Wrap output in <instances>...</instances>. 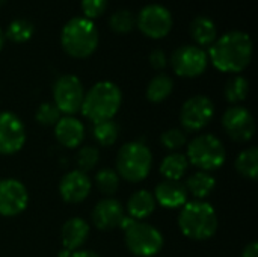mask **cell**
<instances>
[{
	"instance_id": "obj_14",
	"label": "cell",
	"mask_w": 258,
	"mask_h": 257,
	"mask_svg": "<svg viewBox=\"0 0 258 257\" xmlns=\"http://www.w3.org/2000/svg\"><path fill=\"white\" fill-rule=\"evenodd\" d=\"M29 203V192L26 186L17 179L0 180V215L17 217Z\"/></svg>"
},
{
	"instance_id": "obj_11",
	"label": "cell",
	"mask_w": 258,
	"mask_h": 257,
	"mask_svg": "<svg viewBox=\"0 0 258 257\" xmlns=\"http://www.w3.org/2000/svg\"><path fill=\"white\" fill-rule=\"evenodd\" d=\"M215 114L213 101L206 95H194L181 106L180 123L187 132H198L204 129Z\"/></svg>"
},
{
	"instance_id": "obj_21",
	"label": "cell",
	"mask_w": 258,
	"mask_h": 257,
	"mask_svg": "<svg viewBox=\"0 0 258 257\" xmlns=\"http://www.w3.org/2000/svg\"><path fill=\"white\" fill-rule=\"evenodd\" d=\"M216 35H218V29L210 17L198 15L190 23V36L198 44V47L212 45L216 41Z\"/></svg>"
},
{
	"instance_id": "obj_6",
	"label": "cell",
	"mask_w": 258,
	"mask_h": 257,
	"mask_svg": "<svg viewBox=\"0 0 258 257\" xmlns=\"http://www.w3.org/2000/svg\"><path fill=\"white\" fill-rule=\"evenodd\" d=\"M153 164V156L150 148L139 142L132 141L124 144L116 155V173L119 179L130 183H138L147 179Z\"/></svg>"
},
{
	"instance_id": "obj_17",
	"label": "cell",
	"mask_w": 258,
	"mask_h": 257,
	"mask_svg": "<svg viewBox=\"0 0 258 257\" xmlns=\"http://www.w3.org/2000/svg\"><path fill=\"white\" fill-rule=\"evenodd\" d=\"M154 200L157 204L166 209H178L187 203V191L180 180H163L156 186Z\"/></svg>"
},
{
	"instance_id": "obj_28",
	"label": "cell",
	"mask_w": 258,
	"mask_h": 257,
	"mask_svg": "<svg viewBox=\"0 0 258 257\" xmlns=\"http://www.w3.org/2000/svg\"><path fill=\"white\" fill-rule=\"evenodd\" d=\"M33 30H35V27H33L30 20H27V18H15L8 24L5 35L12 42H26L27 39L32 38Z\"/></svg>"
},
{
	"instance_id": "obj_1",
	"label": "cell",
	"mask_w": 258,
	"mask_h": 257,
	"mask_svg": "<svg viewBox=\"0 0 258 257\" xmlns=\"http://www.w3.org/2000/svg\"><path fill=\"white\" fill-rule=\"evenodd\" d=\"M210 61L222 73L243 71L252 58V41L242 30H231L210 45Z\"/></svg>"
},
{
	"instance_id": "obj_7",
	"label": "cell",
	"mask_w": 258,
	"mask_h": 257,
	"mask_svg": "<svg viewBox=\"0 0 258 257\" xmlns=\"http://www.w3.org/2000/svg\"><path fill=\"white\" fill-rule=\"evenodd\" d=\"M189 164L197 167L200 171H216L225 162L227 153L222 141L215 135L206 133L194 138L187 145L186 155Z\"/></svg>"
},
{
	"instance_id": "obj_9",
	"label": "cell",
	"mask_w": 258,
	"mask_h": 257,
	"mask_svg": "<svg viewBox=\"0 0 258 257\" xmlns=\"http://www.w3.org/2000/svg\"><path fill=\"white\" fill-rule=\"evenodd\" d=\"M136 24L145 36L159 39L171 32L174 20L168 8H165L163 5L153 3L141 9L136 17Z\"/></svg>"
},
{
	"instance_id": "obj_20",
	"label": "cell",
	"mask_w": 258,
	"mask_h": 257,
	"mask_svg": "<svg viewBox=\"0 0 258 257\" xmlns=\"http://www.w3.org/2000/svg\"><path fill=\"white\" fill-rule=\"evenodd\" d=\"M156 206H157V203L154 200V195L147 189H141V191H136L135 194H132V197L128 198L127 212H128L130 218L141 221V220L148 218L154 212Z\"/></svg>"
},
{
	"instance_id": "obj_10",
	"label": "cell",
	"mask_w": 258,
	"mask_h": 257,
	"mask_svg": "<svg viewBox=\"0 0 258 257\" xmlns=\"http://www.w3.org/2000/svg\"><path fill=\"white\" fill-rule=\"evenodd\" d=\"M171 65L181 77H197L206 71L209 55L198 45H181L172 53Z\"/></svg>"
},
{
	"instance_id": "obj_22",
	"label": "cell",
	"mask_w": 258,
	"mask_h": 257,
	"mask_svg": "<svg viewBox=\"0 0 258 257\" xmlns=\"http://www.w3.org/2000/svg\"><path fill=\"white\" fill-rule=\"evenodd\" d=\"M184 186H186L187 194H190L197 200H204L206 197H209L213 192V189L216 186V180L210 173L197 171L187 177Z\"/></svg>"
},
{
	"instance_id": "obj_4",
	"label": "cell",
	"mask_w": 258,
	"mask_h": 257,
	"mask_svg": "<svg viewBox=\"0 0 258 257\" xmlns=\"http://www.w3.org/2000/svg\"><path fill=\"white\" fill-rule=\"evenodd\" d=\"M98 30L92 20L85 17L71 18L60 32V44L63 50L77 59L91 56L98 47Z\"/></svg>"
},
{
	"instance_id": "obj_5",
	"label": "cell",
	"mask_w": 258,
	"mask_h": 257,
	"mask_svg": "<svg viewBox=\"0 0 258 257\" xmlns=\"http://www.w3.org/2000/svg\"><path fill=\"white\" fill-rule=\"evenodd\" d=\"M127 250L138 257L156 256L163 247L162 233L151 224L125 217L121 223Z\"/></svg>"
},
{
	"instance_id": "obj_18",
	"label": "cell",
	"mask_w": 258,
	"mask_h": 257,
	"mask_svg": "<svg viewBox=\"0 0 258 257\" xmlns=\"http://www.w3.org/2000/svg\"><path fill=\"white\" fill-rule=\"evenodd\" d=\"M54 136L60 145L76 148L85 139V126L74 117H60L54 126Z\"/></svg>"
},
{
	"instance_id": "obj_23",
	"label": "cell",
	"mask_w": 258,
	"mask_h": 257,
	"mask_svg": "<svg viewBox=\"0 0 258 257\" xmlns=\"http://www.w3.org/2000/svg\"><path fill=\"white\" fill-rule=\"evenodd\" d=\"M189 168V161L183 153H171L160 164V174L165 180H180Z\"/></svg>"
},
{
	"instance_id": "obj_35",
	"label": "cell",
	"mask_w": 258,
	"mask_h": 257,
	"mask_svg": "<svg viewBox=\"0 0 258 257\" xmlns=\"http://www.w3.org/2000/svg\"><path fill=\"white\" fill-rule=\"evenodd\" d=\"M150 64H151V67L156 68V70L165 68V67L168 65V58H166L165 52L160 50V48L153 50V52L150 53Z\"/></svg>"
},
{
	"instance_id": "obj_27",
	"label": "cell",
	"mask_w": 258,
	"mask_h": 257,
	"mask_svg": "<svg viewBox=\"0 0 258 257\" xmlns=\"http://www.w3.org/2000/svg\"><path fill=\"white\" fill-rule=\"evenodd\" d=\"M225 98L233 103L234 106L243 100H246L248 94H249V82L246 77L243 76H234L231 79H228V82L225 83V89H224Z\"/></svg>"
},
{
	"instance_id": "obj_36",
	"label": "cell",
	"mask_w": 258,
	"mask_h": 257,
	"mask_svg": "<svg viewBox=\"0 0 258 257\" xmlns=\"http://www.w3.org/2000/svg\"><path fill=\"white\" fill-rule=\"evenodd\" d=\"M242 257H258V245L257 242H251L249 245L245 247Z\"/></svg>"
},
{
	"instance_id": "obj_12",
	"label": "cell",
	"mask_w": 258,
	"mask_h": 257,
	"mask_svg": "<svg viewBox=\"0 0 258 257\" xmlns=\"http://www.w3.org/2000/svg\"><path fill=\"white\" fill-rule=\"evenodd\" d=\"M222 126L227 135L236 142H248L255 133V120L243 106H231L222 117Z\"/></svg>"
},
{
	"instance_id": "obj_30",
	"label": "cell",
	"mask_w": 258,
	"mask_h": 257,
	"mask_svg": "<svg viewBox=\"0 0 258 257\" xmlns=\"http://www.w3.org/2000/svg\"><path fill=\"white\" fill-rule=\"evenodd\" d=\"M109 24L116 33H128L136 26V17L128 9H118L116 12L112 14Z\"/></svg>"
},
{
	"instance_id": "obj_15",
	"label": "cell",
	"mask_w": 258,
	"mask_h": 257,
	"mask_svg": "<svg viewBox=\"0 0 258 257\" xmlns=\"http://www.w3.org/2000/svg\"><path fill=\"white\" fill-rule=\"evenodd\" d=\"M91 218H92L94 226L98 230L107 232V230L121 227V223L125 218V212H124L122 204L118 200L107 197L95 204V208L92 209Z\"/></svg>"
},
{
	"instance_id": "obj_8",
	"label": "cell",
	"mask_w": 258,
	"mask_h": 257,
	"mask_svg": "<svg viewBox=\"0 0 258 257\" xmlns=\"http://www.w3.org/2000/svg\"><path fill=\"white\" fill-rule=\"evenodd\" d=\"M85 97V89L80 79L74 74L60 76L53 85V100L54 106L60 114L73 117L80 111Z\"/></svg>"
},
{
	"instance_id": "obj_24",
	"label": "cell",
	"mask_w": 258,
	"mask_h": 257,
	"mask_svg": "<svg viewBox=\"0 0 258 257\" xmlns=\"http://www.w3.org/2000/svg\"><path fill=\"white\" fill-rule=\"evenodd\" d=\"M174 91V80L168 74H157L154 76L148 86H147V98L151 103H162L165 101Z\"/></svg>"
},
{
	"instance_id": "obj_37",
	"label": "cell",
	"mask_w": 258,
	"mask_h": 257,
	"mask_svg": "<svg viewBox=\"0 0 258 257\" xmlns=\"http://www.w3.org/2000/svg\"><path fill=\"white\" fill-rule=\"evenodd\" d=\"M70 257H100L97 253L94 251H88V250H77L74 253H71Z\"/></svg>"
},
{
	"instance_id": "obj_32",
	"label": "cell",
	"mask_w": 258,
	"mask_h": 257,
	"mask_svg": "<svg viewBox=\"0 0 258 257\" xmlns=\"http://www.w3.org/2000/svg\"><path fill=\"white\" fill-rule=\"evenodd\" d=\"M160 141L165 145V148L171 150L172 153H177L178 150H181L186 145L187 135L181 129H169L162 135Z\"/></svg>"
},
{
	"instance_id": "obj_13",
	"label": "cell",
	"mask_w": 258,
	"mask_h": 257,
	"mask_svg": "<svg viewBox=\"0 0 258 257\" xmlns=\"http://www.w3.org/2000/svg\"><path fill=\"white\" fill-rule=\"evenodd\" d=\"M26 142V129L12 112H0V155H14Z\"/></svg>"
},
{
	"instance_id": "obj_31",
	"label": "cell",
	"mask_w": 258,
	"mask_h": 257,
	"mask_svg": "<svg viewBox=\"0 0 258 257\" xmlns=\"http://www.w3.org/2000/svg\"><path fill=\"white\" fill-rule=\"evenodd\" d=\"M98 159H100V151H98L97 147H92V145L82 147L77 151V156H76L79 171H83V173L88 174V171L95 168V165L98 164Z\"/></svg>"
},
{
	"instance_id": "obj_29",
	"label": "cell",
	"mask_w": 258,
	"mask_h": 257,
	"mask_svg": "<svg viewBox=\"0 0 258 257\" xmlns=\"http://www.w3.org/2000/svg\"><path fill=\"white\" fill-rule=\"evenodd\" d=\"M95 186L101 194H104L107 197L113 195L119 188V176H118V173L115 170H112V168L100 170L95 174Z\"/></svg>"
},
{
	"instance_id": "obj_39",
	"label": "cell",
	"mask_w": 258,
	"mask_h": 257,
	"mask_svg": "<svg viewBox=\"0 0 258 257\" xmlns=\"http://www.w3.org/2000/svg\"><path fill=\"white\" fill-rule=\"evenodd\" d=\"M5 2H6V0H0V6H2V5H3Z\"/></svg>"
},
{
	"instance_id": "obj_19",
	"label": "cell",
	"mask_w": 258,
	"mask_h": 257,
	"mask_svg": "<svg viewBox=\"0 0 258 257\" xmlns=\"http://www.w3.org/2000/svg\"><path fill=\"white\" fill-rule=\"evenodd\" d=\"M89 236V224L83 218H70L60 232L62 245L67 251L74 253L77 251Z\"/></svg>"
},
{
	"instance_id": "obj_26",
	"label": "cell",
	"mask_w": 258,
	"mask_h": 257,
	"mask_svg": "<svg viewBox=\"0 0 258 257\" xmlns=\"http://www.w3.org/2000/svg\"><path fill=\"white\" fill-rule=\"evenodd\" d=\"M236 170L240 176L255 180L258 176V150L255 147L243 150L236 159Z\"/></svg>"
},
{
	"instance_id": "obj_34",
	"label": "cell",
	"mask_w": 258,
	"mask_h": 257,
	"mask_svg": "<svg viewBox=\"0 0 258 257\" xmlns=\"http://www.w3.org/2000/svg\"><path fill=\"white\" fill-rule=\"evenodd\" d=\"M107 8V0H82V11L85 18L94 20L100 17Z\"/></svg>"
},
{
	"instance_id": "obj_3",
	"label": "cell",
	"mask_w": 258,
	"mask_h": 257,
	"mask_svg": "<svg viewBox=\"0 0 258 257\" xmlns=\"http://www.w3.org/2000/svg\"><path fill=\"white\" fill-rule=\"evenodd\" d=\"M121 89L109 80L95 83L83 97L82 114L92 123L112 120L121 108Z\"/></svg>"
},
{
	"instance_id": "obj_33",
	"label": "cell",
	"mask_w": 258,
	"mask_h": 257,
	"mask_svg": "<svg viewBox=\"0 0 258 257\" xmlns=\"http://www.w3.org/2000/svg\"><path fill=\"white\" fill-rule=\"evenodd\" d=\"M35 118L42 126H56V123L60 120V112L54 103H42L36 109Z\"/></svg>"
},
{
	"instance_id": "obj_2",
	"label": "cell",
	"mask_w": 258,
	"mask_h": 257,
	"mask_svg": "<svg viewBox=\"0 0 258 257\" xmlns=\"http://www.w3.org/2000/svg\"><path fill=\"white\" fill-rule=\"evenodd\" d=\"M178 227L189 239L207 241L218 230V215L213 206L207 201H187L180 211Z\"/></svg>"
},
{
	"instance_id": "obj_38",
	"label": "cell",
	"mask_w": 258,
	"mask_h": 257,
	"mask_svg": "<svg viewBox=\"0 0 258 257\" xmlns=\"http://www.w3.org/2000/svg\"><path fill=\"white\" fill-rule=\"evenodd\" d=\"M3 44H5V33H3V30L0 29V50L3 48Z\"/></svg>"
},
{
	"instance_id": "obj_16",
	"label": "cell",
	"mask_w": 258,
	"mask_h": 257,
	"mask_svg": "<svg viewBox=\"0 0 258 257\" xmlns=\"http://www.w3.org/2000/svg\"><path fill=\"white\" fill-rule=\"evenodd\" d=\"M92 183L86 173L74 170L65 174L59 183V194L63 201L76 204L88 198Z\"/></svg>"
},
{
	"instance_id": "obj_25",
	"label": "cell",
	"mask_w": 258,
	"mask_h": 257,
	"mask_svg": "<svg viewBox=\"0 0 258 257\" xmlns=\"http://www.w3.org/2000/svg\"><path fill=\"white\" fill-rule=\"evenodd\" d=\"M119 135V127L113 120H106L100 123H94L92 136L101 147H110L116 142Z\"/></svg>"
}]
</instances>
